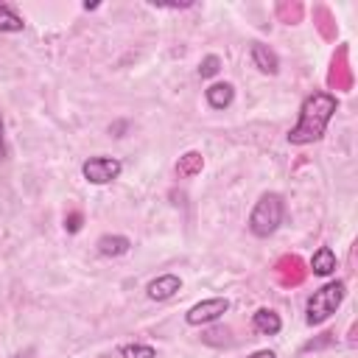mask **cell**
<instances>
[{"mask_svg":"<svg viewBox=\"0 0 358 358\" xmlns=\"http://www.w3.org/2000/svg\"><path fill=\"white\" fill-rule=\"evenodd\" d=\"M95 246H98V252L103 257H120V255H126L131 249V241L126 235H101Z\"/></svg>","mask_w":358,"mask_h":358,"instance_id":"obj_10","label":"cell"},{"mask_svg":"<svg viewBox=\"0 0 358 358\" xmlns=\"http://www.w3.org/2000/svg\"><path fill=\"white\" fill-rule=\"evenodd\" d=\"M218 70H221V59H218L215 53L204 56V59H201V64H199V76H201V78H213Z\"/></svg>","mask_w":358,"mask_h":358,"instance_id":"obj_16","label":"cell"},{"mask_svg":"<svg viewBox=\"0 0 358 358\" xmlns=\"http://www.w3.org/2000/svg\"><path fill=\"white\" fill-rule=\"evenodd\" d=\"M204 98L213 109H227L232 101H235V87L229 81H215L204 90Z\"/></svg>","mask_w":358,"mask_h":358,"instance_id":"obj_8","label":"cell"},{"mask_svg":"<svg viewBox=\"0 0 358 358\" xmlns=\"http://www.w3.org/2000/svg\"><path fill=\"white\" fill-rule=\"evenodd\" d=\"M296 268H302L299 257H282V260L277 263V274H280V280H282V282H291V285L302 282V271H296Z\"/></svg>","mask_w":358,"mask_h":358,"instance_id":"obj_14","label":"cell"},{"mask_svg":"<svg viewBox=\"0 0 358 358\" xmlns=\"http://www.w3.org/2000/svg\"><path fill=\"white\" fill-rule=\"evenodd\" d=\"M179 288H182V280H179L176 274H159L157 280H151V282L145 285V294H148V299H154V302H165V299H171Z\"/></svg>","mask_w":358,"mask_h":358,"instance_id":"obj_6","label":"cell"},{"mask_svg":"<svg viewBox=\"0 0 358 358\" xmlns=\"http://www.w3.org/2000/svg\"><path fill=\"white\" fill-rule=\"evenodd\" d=\"M310 271L316 277H330L336 271V252L330 246H319L310 257Z\"/></svg>","mask_w":358,"mask_h":358,"instance_id":"obj_11","label":"cell"},{"mask_svg":"<svg viewBox=\"0 0 358 358\" xmlns=\"http://www.w3.org/2000/svg\"><path fill=\"white\" fill-rule=\"evenodd\" d=\"M252 327H255L260 336H277V333L282 330V319H280V313H274L271 308H260V310H255V316H252Z\"/></svg>","mask_w":358,"mask_h":358,"instance_id":"obj_9","label":"cell"},{"mask_svg":"<svg viewBox=\"0 0 358 358\" xmlns=\"http://www.w3.org/2000/svg\"><path fill=\"white\" fill-rule=\"evenodd\" d=\"M282 215H285L282 196L280 193H263L257 199V204L252 207V213H249V232L255 238H268L280 229Z\"/></svg>","mask_w":358,"mask_h":358,"instance_id":"obj_2","label":"cell"},{"mask_svg":"<svg viewBox=\"0 0 358 358\" xmlns=\"http://www.w3.org/2000/svg\"><path fill=\"white\" fill-rule=\"evenodd\" d=\"M336 109H338V98H336L333 92H324V90L310 92V95L302 101V106H299V120H296V126L288 131V143H294V145H308V143L322 140V134H324L327 123L333 120Z\"/></svg>","mask_w":358,"mask_h":358,"instance_id":"obj_1","label":"cell"},{"mask_svg":"<svg viewBox=\"0 0 358 358\" xmlns=\"http://www.w3.org/2000/svg\"><path fill=\"white\" fill-rule=\"evenodd\" d=\"M252 64H255L260 73H266V76H274V73L280 70L277 53H274L268 45H263V42H252Z\"/></svg>","mask_w":358,"mask_h":358,"instance_id":"obj_7","label":"cell"},{"mask_svg":"<svg viewBox=\"0 0 358 358\" xmlns=\"http://www.w3.org/2000/svg\"><path fill=\"white\" fill-rule=\"evenodd\" d=\"M201 168H204V157H201V151H185V154L176 159V173H179L182 179H193V176H199Z\"/></svg>","mask_w":358,"mask_h":358,"instance_id":"obj_12","label":"cell"},{"mask_svg":"<svg viewBox=\"0 0 358 358\" xmlns=\"http://www.w3.org/2000/svg\"><path fill=\"white\" fill-rule=\"evenodd\" d=\"M25 28V22H22V17L17 14V8L11 6V3H3L0 0V34H17V31H22Z\"/></svg>","mask_w":358,"mask_h":358,"instance_id":"obj_13","label":"cell"},{"mask_svg":"<svg viewBox=\"0 0 358 358\" xmlns=\"http://www.w3.org/2000/svg\"><path fill=\"white\" fill-rule=\"evenodd\" d=\"M81 173L92 185H109L123 173V162L115 157H90V159H84Z\"/></svg>","mask_w":358,"mask_h":358,"instance_id":"obj_4","label":"cell"},{"mask_svg":"<svg viewBox=\"0 0 358 358\" xmlns=\"http://www.w3.org/2000/svg\"><path fill=\"white\" fill-rule=\"evenodd\" d=\"M6 159V123H3V112H0V162Z\"/></svg>","mask_w":358,"mask_h":358,"instance_id":"obj_18","label":"cell"},{"mask_svg":"<svg viewBox=\"0 0 358 358\" xmlns=\"http://www.w3.org/2000/svg\"><path fill=\"white\" fill-rule=\"evenodd\" d=\"M249 358H277V355H274L271 350H257V352H252Z\"/></svg>","mask_w":358,"mask_h":358,"instance_id":"obj_19","label":"cell"},{"mask_svg":"<svg viewBox=\"0 0 358 358\" xmlns=\"http://www.w3.org/2000/svg\"><path fill=\"white\" fill-rule=\"evenodd\" d=\"M344 294H347V285H344L341 280L324 282L319 291L310 294V299H308V305H305V322H308L310 327L327 322V319L338 310V305L344 302Z\"/></svg>","mask_w":358,"mask_h":358,"instance_id":"obj_3","label":"cell"},{"mask_svg":"<svg viewBox=\"0 0 358 358\" xmlns=\"http://www.w3.org/2000/svg\"><path fill=\"white\" fill-rule=\"evenodd\" d=\"M227 310H229V299H227V296H210V299H204V302H196V305L185 313V322L193 324V327L210 324V322L221 319Z\"/></svg>","mask_w":358,"mask_h":358,"instance_id":"obj_5","label":"cell"},{"mask_svg":"<svg viewBox=\"0 0 358 358\" xmlns=\"http://www.w3.org/2000/svg\"><path fill=\"white\" fill-rule=\"evenodd\" d=\"M81 221H84V215H81L78 210H73V213L64 218V229H67V232H78V229H81Z\"/></svg>","mask_w":358,"mask_h":358,"instance_id":"obj_17","label":"cell"},{"mask_svg":"<svg viewBox=\"0 0 358 358\" xmlns=\"http://www.w3.org/2000/svg\"><path fill=\"white\" fill-rule=\"evenodd\" d=\"M120 355L123 358H157V350L151 344H123Z\"/></svg>","mask_w":358,"mask_h":358,"instance_id":"obj_15","label":"cell"}]
</instances>
